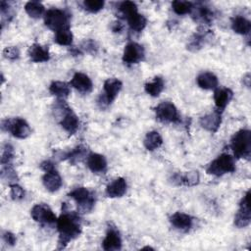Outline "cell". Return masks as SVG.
<instances>
[{
    "instance_id": "cell-1",
    "label": "cell",
    "mask_w": 251,
    "mask_h": 251,
    "mask_svg": "<svg viewBox=\"0 0 251 251\" xmlns=\"http://www.w3.org/2000/svg\"><path fill=\"white\" fill-rule=\"evenodd\" d=\"M59 232L58 249H64L72 240L75 239L81 233V224L77 213L68 211L66 203L62 205V214L56 222Z\"/></svg>"
},
{
    "instance_id": "cell-2",
    "label": "cell",
    "mask_w": 251,
    "mask_h": 251,
    "mask_svg": "<svg viewBox=\"0 0 251 251\" xmlns=\"http://www.w3.org/2000/svg\"><path fill=\"white\" fill-rule=\"evenodd\" d=\"M230 148L237 159H249L251 154V131L240 129L236 131L230 139Z\"/></svg>"
},
{
    "instance_id": "cell-3",
    "label": "cell",
    "mask_w": 251,
    "mask_h": 251,
    "mask_svg": "<svg viewBox=\"0 0 251 251\" xmlns=\"http://www.w3.org/2000/svg\"><path fill=\"white\" fill-rule=\"evenodd\" d=\"M71 15L59 8L48 9L44 14L45 25L55 32L64 28H70Z\"/></svg>"
},
{
    "instance_id": "cell-4",
    "label": "cell",
    "mask_w": 251,
    "mask_h": 251,
    "mask_svg": "<svg viewBox=\"0 0 251 251\" xmlns=\"http://www.w3.org/2000/svg\"><path fill=\"white\" fill-rule=\"evenodd\" d=\"M235 161L228 153H223L213 160L206 168V173L215 176H222L235 171Z\"/></svg>"
},
{
    "instance_id": "cell-5",
    "label": "cell",
    "mask_w": 251,
    "mask_h": 251,
    "mask_svg": "<svg viewBox=\"0 0 251 251\" xmlns=\"http://www.w3.org/2000/svg\"><path fill=\"white\" fill-rule=\"evenodd\" d=\"M77 204V213L86 214L92 211L95 205V194L88 188L78 186L74 188L68 194Z\"/></svg>"
},
{
    "instance_id": "cell-6",
    "label": "cell",
    "mask_w": 251,
    "mask_h": 251,
    "mask_svg": "<svg viewBox=\"0 0 251 251\" xmlns=\"http://www.w3.org/2000/svg\"><path fill=\"white\" fill-rule=\"evenodd\" d=\"M1 127L3 130L10 132L14 137L25 139L31 133V128L27 122L22 118L6 119L1 122Z\"/></svg>"
},
{
    "instance_id": "cell-7",
    "label": "cell",
    "mask_w": 251,
    "mask_h": 251,
    "mask_svg": "<svg viewBox=\"0 0 251 251\" xmlns=\"http://www.w3.org/2000/svg\"><path fill=\"white\" fill-rule=\"evenodd\" d=\"M123 82L116 77L107 78L103 84V94L99 96L98 104L101 108L109 106L122 90Z\"/></svg>"
},
{
    "instance_id": "cell-8",
    "label": "cell",
    "mask_w": 251,
    "mask_h": 251,
    "mask_svg": "<svg viewBox=\"0 0 251 251\" xmlns=\"http://www.w3.org/2000/svg\"><path fill=\"white\" fill-rule=\"evenodd\" d=\"M154 111L156 119L161 123H177L180 120L178 111L172 102H161L155 107Z\"/></svg>"
},
{
    "instance_id": "cell-9",
    "label": "cell",
    "mask_w": 251,
    "mask_h": 251,
    "mask_svg": "<svg viewBox=\"0 0 251 251\" xmlns=\"http://www.w3.org/2000/svg\"><path fill=\"white\" fill-rule=\"evenodd\" d=\"M30 216L34 222L40 225H53L57 222V217L53 213L52 209L44 203L35 204L30 210Z\"/></svg>"
},
{
    "instance_id": "cell-10",
    "label": "cell",
    "mask_w": 251,
    "mask_h": 251,
    "mask_svg": "<svg viewBox=\"0 0 251 251\" xmlns=\"http://www.w3.org/2000/svg\"><path fill=\"white\" fill-rule=\"evenodd\" d=\"M145 51L142 45L137 42H128L124 49L123 62L126 65H135L144 60Z\"/></svg>"
},
{
    "instance_id": "cell-11",
    "label": "cell",
    "mask_w": 251,
    "mask_h": 251,
    "mask_svg": "<svg viewBox=\"0 0 251 251\" xmlns=\"http://www.w3.org/2000/svg\"><path fill=\"white\" fill-rule=\"evenodd\" d=\"M249 196H250V191H247L246 194L242 197L239 203V209L234 216V225L239 228L248 226L251 222Z\"/></svg>"
},
{
    "instance_id": "cell-12",
    "label": "cell",
    "mask_w": 251,
    "mask_h": 251,
    "mask_svg": "<svg viewBox=\"0 0 251 251\" xmlns=\"http://www.w3.org/2000/svg\"><path fill=\"white\" fill-rule=\"evenodd\" d=\"M70 85L81 94H88L93 89V83L91 78L87 75L80 72H76L73 75L70 81Z\"/></svg>"
},
{
    "instance_id": "cell-13",
    "label": "cell",
    "mask_w": 251,
    "mask_h": 251,
    "mask_svg": "<svg viewBox=\"0 0 251 251\" xmlns=\"http://www.w3.org/2000/svg\"><path fill=\"white\" fill-rule=\"evenodd\" d=\"M59 118H60L61 126L69 134H74L76 132L79 126V120L70 107H68Z\"/></svg>"
},
{
    "instance_id": "cell-14",
    "label": "cell",
    "mask_w": 251,
    "mask_h": 251,
    "mask_svg": "<svg viewBox=\"0 0 251 251\" xmlns=\"http://www.w3.org/2000/svg\"><path fill=\"white\" fill-rule=\"evenodd\" d=\"M199 124L204 129L210 132H216L222 124V113L215 110L214 112L201 117Z\"/></svg>"
},
{
    "instance_id": "cell-15",
    "label": "cell",
    "mask_w": 251,
    "mask_h": 251,
    "mask_svg": "<svg viewBox=\"0 0 251 251\" xmlns=\"http://www.w3.org/2000/svg\"><path fill=\"white\" fill-rule=\"evenodd\" d=\"M102 247L106 251L120 250L122 248V237L120 232L115 227H109L106 236L102 241Z\"/></svg>"
},
{
    "instance_id": "cell-16",
    "label": "cell",
    "mask_w": 251,
    "mask_h": 251,
    "mask_svg": "<svg viewBox=\"0 0 251 251\" xmlns=\"http://www.w3.org/2000/svg\"><path fill=\"white\" fill-rule=\"evenodd\" d=\"M42 183L49 192H56L61 188L63 179L56 169H53L45 172L44 176H42Z\"/></svg>"
},
{
    "instance_id": "cell-17",
    "label": "cell",
    "mask_w": 251,
    "mask_h": 251,
    "mask_svg": "<svg viewBox=\"0 0 251 251\" xmlns=\"http://www.w3.org/2000/svg\"><path fill=\"white\" fill-rule=\"evenodd\" d=\"M233 97V92L230 88L222 87L217 88L214 92V102L217 108V111L223 113L227 104L231 101Z\"/></svg>"
},
{
    "instance_id": "cell-18",
    "label": "cell",
    "mask_w": 251,
    "mask_h": 251,
    "mask_svg": "<svg viewBox=\"0 0 251 251\" xmlns=\"http://www.w3.org/2000/svg\"><path fill=\"white\" fill-rule=\"evenodd\" d=\"M28 57L33 63H44L50 60V52L47 46L39 43H33L28 48Z\"/></svg>"
},
{
    "instance_id": "cell-19",
    "label": "cell",
    "mask_w": 251,
    "mask_h": 251,
    "mask_svg": "<svg viewBox=\"0 0 251 251\" xmlns=\"http://www.w3.org/2000/svg\"><path fill=\"white\" fill-rule=\"evenodd\" d=\"M86 164L88 169L95 174H105L107 171L106 158L98 153H90L87 155Z\"/></svg>"
},
{
    "instance_id": "cell-20",
    "label": "cell",
    "mask_w": 251,
    "mask_h": 251,
    "mask_svg": "<svg viewBox=\"0 0 251 251\" xmlns=\"http://www.w3.org/2000/svg\"><path fill=\"white\" fill-rule=\"evenodd\" d=\"M127 184L124 177H118L106 186V195L109 198H120L126 192Z\"/></svg>"
},
{
    "instance_id": "cell-21",
    "label": "cell",
    "mask_w": 251,
    "mask_h": 251,
    "mask_svg": "<svg viewBox=\"0 0 251 251\" xmlns=\"http://www.w3.org/2000/svg\"><path fill=\"white\" fill-rule=\"evenodd\" d=\"M170 222L176 229L187 231L193 225V219L188 214L182 212H176L170 217Z\"/></svg>"
},
{
    "instance_id": "cell-22",
    "label": "cell",
    "mask_w": 251,
    "mask_h": 251,
    "mask_svg": "<svg viewBox=\"0 0 251 251\" xmlns=\"http://www.w3.org/2000/svg\"><path fill=\"white\" fill-rule=\"evenodd\" d=\"M196 82H197V84L200 88L205 89V90L216 89L218 87V84H219V80H218L217 75H214L211 72L201 73L197 76Z\"/></svg>"
},
{
    "instance_id": "cell-23",
    "label": "cell",
    "mask_w": 251,
    "mask_h": 251,
    "mask_svg": "<svg viewBox=\"0 0 251 251\" xmlns=\"http://www.w3.org/2000/svg\"><path fill=\"white\" fill-rule=\"evenodd\" d=\"M231 28L238 34L247 35L251 30V23L245 17L234 16L231 19Z\"/></svg>"
},
{
    "instance_id": "cell-24",
    "label": "cell",
    "mask_w": 251,
    "mask_h": 251,
    "mask_svg": "<svg viewBox=\"0 0 251 251\" xmlns=\"http://www.w3.org/2000/svg\"><path fill=\"white\" fill-rule=\"evenodd\" d=\"M126 20L127 22L129 28L135 32L142 31L147 25V19L142 14H139L138 12H135L127 16Z\"/></svg>"
},
{
    "instance_id": "cell-25",
    "label": "cell",
    "mask_w": 251,
    "mask_h": 251,
    "mask_svg": "<svg viewBox=\"0 0 251 251\" xmlns=\"http://www.w3.org/2000/svg\"><path fill=\"white\" fill-rule=\"evenodd\" d=\"M49 91L58 99H65L70 95L71 87L70 84H68L65 81L54 80L49 85Z\"/></svg>"
},
{
    "instance_id": "cell-26",
    "label": "cell",
    "mask_w": 251,
    "mask_h": 251,
    "mask_svg": "<svg viewBox=\"0 0 251 251\" xmlns=\"http://www.w3.org/2000/svg\"><path fill=\"white\" fill-rule=\"evenodd\" d=\"M173 180L178 185L193 186L199 182V174L198 172H187L184 175L176 174L173 176Z\"/></svg>"
},
{
    "instance_id": "cell-27",
    "label": "cell",
    "mask_w": 251,
    "mask_h": 251,
    "mask_svg": "<svg viewBox=\"0 0 251 251\" xmlns=\"http://www.w3.org/2000/svg\"><path fill=\"white\" fill-rule=\"evenodd\" d=\"M144 147L148 151H154L161 147L163 144V138L161 134L156 130H151L146 133L144 140H143Z\"/></svg>"
},
{
    "instance_id": "cell-28",
    "label": "cell",
    "mask_w": 251,
    "mask_h": 251,
    "mask_svg": "<svg viewBox=\"0 0 251 251\" xmlns=\"http://www.w3.org/2000/svg\"><path fill=\"white\" fill-rule=\"evenodd\" d=\"M85 156H87V149L84 145H77L73 150L62 154L61 160H69L71 164H75L80 162Z\"/></svg>"
},
{
    "instance_id": "cell-29",
    "label": "cell",
    "mask_w": 251,
    "mask_h": 251,
    "mask_svg": "<svg viewBox=\"0 0 251 251\" xmlns=\"http://www.w3.org/2000/svg\"><path fill=\"white\" fill-rule=\"evenodd\" d=\"M164 87H165V82L161 76H155L153 80L145 83L144 85L145 92L152 97L159 96L163 91Z\"/></svg>"
},
{
    "instance_id": "cell-30",
    "label": "cell",
    "mask_w": 251,
    "mask_h": 251,
    "mask_svg": "<svg viewBox=\"0 0 251 251\" xmlns=\"http://www.w3.org/2000/svg\"><path fill=\"white\" fill-rule=\"evenodd\" d=\"M25 13L33 19H38L45 14V8L41 2L38 1H28L25 5Z\"/></svg>"
},
{
    "instance_id": "cell-31",
    "label": "cell",
    "mask_w": 251,
    "mask_h": 251,
    "mask_svg": "<svg viewBox=\"0 0 251 251\" xmlns=\"http://www.w3.org/2000/svg\"><path fill=\"white\" fill-rule=\"evenodd\" d=\"M74 35L70 28H64L55 32L54 42L61 46H70L73 43Z\"/></svg>"
},
{
    "instance_id": "cell-32",
    "label": "cell",
    "mask_w": 251,
    "mask_h": 251,
    "mask_svg": "<svg viewBox=\"0 0 251 251\" xmlns=\"http://www.w3.org/2000/svg\"><path fill=\"white\" fill-rule=\"evenodd\" d=\"M172 9L176 15L183 16L190 14L194 10V4L189 1H173Z\"/></svg>"
},
{
    "instance_id": "cell-33",
    "label": "cell",
    "mask_w": 251,
    "mask_h": 251,
    "mask_svg": "<svg viewBox=\"0 0 251 251\" xmlns=\"http://www.w3.org/2000/svg\"><path fill=\"white\" fill-rule=\"evenodd\" d=\"M1 178L4 181H7L9 183V185L12 183H17V181L19 180V177H18L17 172L12 167V164L2 166Z\"/></svg>"
},
{
    "instance_id": "cell-34",
    "label": "cell",
    "mask_w": 251,
    "mask_h": 251,
    "mask_svg": "<svg viewBox=\"0 0 251 251\" xmlns=\"http://www.w3.org/2000/svg\"><path fill=\"white\" fill-rule=\"evenodd\" d=\"M207 36L206 32H197L193 35V37L191 38L190 42L187 45V49L191 50V51H196L200 48H202V45L205 41V38Z\"/></svg>"
},
{
    "instance_id": "cell-35",
    "label": "cell",
    "mask_w": 251,
    "mask_h": 251,
    "mask_svg": "<svg viewBox=\"0 0 251 251\" xmlns=\"http://www.w3.org/2000/svg\"><path fill=\"white\" fill-rule=\"evenodd\" d=\"M196 16H197V20H199L205 24H210L213 21L214 13L208 7L201 6V7L197 8Z\"/></svg>"
},
{
    "instance_id": "cell-36",
    "label": "cell",
    "mask_w": 251,
    "mask_h": 251,
    "mask_svg": "<svg viewBox=\"0 0 251 251\" xmlns=\"http://www.w3.org/2000/svg\"><path fill=\"white\" fill-rule=\"evenodd\" d=\"M105 2L102 0H85L83 1L84 9L89 13H98L103 9Z\"/></svg>"
},
{
    "instance_id": "cell-37",
    "label": "cell",
    "mask_w": 251,
    "mask_h": 251,
    "mask_svg": "<svg viewBox=\"0 0 251 251\" xmlns=\"http://www.w3.org/2000/svg\"><path fill=\"white\" fill-rule=\"evenodd\" d=\"M15 153H14V148L11 144L6 143L3 147L2 151V156H1V164L2 166L4 165H10L14 159Z\"/></svg>"
},
{
    "instance_id": "cell-38",
    "label": "cell",
    "mask_w": 251,
    "mask_h": 251,
    "mask_svg": "<svg viewBox=\"0 0 251 251\" xmlns=\"http://www.w3.org/2000/svg\"><path fill=\"white\" fill-rule=\"evenodd\" d=\"M119 10L123 14L125 19L127 16H129V15L135 13V12H138L136 4L134 2H132V1H124V2H122L119 5Z\"/></svg>"
},
{
    "instance_id": "cell-39",
    "label": "cell",
    "mask_w": 251,
    "mask_h": 251,
    "mask_svg": "<svg viewBox=\"0 0 251 251\" xmlns=\"http://www.w3.org/2000/svg\"><path fill=\"white\" fill-rule=\"evenodd\" d=\"M10 196L14 201H20L25 198V190L18 183L10 184Z\"/></svg>"
},
{
    "instance_id": "cell-40",
    "label": "cell",
    "mask_w": 251,
    "mask_h": 251,
    "mask_svg": "<svg viewBox=\"0 0 251 251\" xmlns=\"http://www.w3.org/2000/svg\"><path fill=\"white\" fill-rule=\"evenodd\" d=\"M3 57L11 61L18 60L20 58V51L16 46L5 47L3 50Z\"/></svg>"
},
{
    "instance_id": "cell-41",
    "label": "cell",
    "mask_w": 251,
    "mask_h": 251,
    "mask_svg": "<svg viewBox=\"0 0 251 251\" xmlns=\"http://www.w3.org/2000/svg\"><path fill=\"white\" fill-rule=\"evenodd\" d=\"M82 46L85 49V51H87L88 53H91V54H95L97 49H98L96 43L93 40H86V41H84Z\"/></svg>"
},
{
    "instance_id": "cell-42",
    "label": "cell",
    "mask_w": 251,
    "mask_h": 251,
    "mask_svg": "<svg viewBox=\"0 0 251 251\" xmlns=\"http://www.w3.org/2000/svg\"><path fill=\"white\" fill-rule=\"evenodd\" d=\"M3 239H4V241H5L7 244H9V245H11V246L15 245V244H16V241H17V238H16L15 234L12 233V232H10V231H5V232H3Z\"/></svg>"
},
{
    "instance_id": "cell-43",
    "label": "cell",
    "mask_w": 251,
    "mask_h": 251,
    "mask_svg": "<svg viewBox=\"0 0 251 251\" xmlns=\"http://www.w3.org/2000/svg\"><path fill=\"white\" fill-rule=\"evenodd\" d=\"M40 168L44 171V172H47V171H50V170H53L55 169V166H54V163H52L51 161L49 160H46L44 162H42L40 164Z\"/></svg>"
},
{
    "instance_id": "cell-44",
    "label": "cell",
    "mask_w": 251,
    "mask_h": 251,
    "mask_svg": "<svg viewBox=\"0 0 251 251\" xmlns=\"http://www.w3.org/2000/svg\"><path fill=\"white\" fill-rule=\"evenodd\" d=\"M123 24L121 23V22H115V23H113V25H112V30L114 31V32H121V30L123 29Z\"/></svg>"
},
{
    "instance_id": "cell-45",
    "label": "cell",
    "mask_w": 251,
    "mask_h": 251,
    "mask_svg": "<svg viewBox=\"0 0 251 251\" xmlns=\"http://www.w3.org/2000/svg\"><path fill=\"white\" fill-rule=\"evenodd\" d=\"M243 80H246L245 84H246L247 87H249V85H250V74L249 73L245 75V76L243 77Z\"/></svg>"
}]
</instances>
